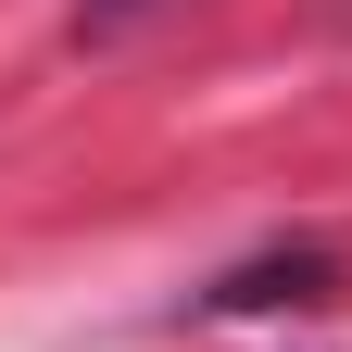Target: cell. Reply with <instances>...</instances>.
Returning <instances> with one entry per match:
<instances>
[{
	"label": "cell",
	"mask_w": 352,
	"mask_h": 352,
	"mask_svg": "<svg viewBox=\"0 0 352 352\" xmlns=\"http://www.w3.org/2000/svg\"><path fill=\"white\" fill-rule=\"evenodd\" d=\"M264 302H327V252H277V264H239L214 289V315H264Z\"/></svg>",
	"instance_id": "1"
}]
</instances>
